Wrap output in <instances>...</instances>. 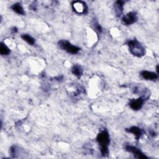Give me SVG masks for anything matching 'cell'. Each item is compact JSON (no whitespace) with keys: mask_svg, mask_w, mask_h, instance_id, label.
<instances>
[{"mask_svg":"<svg viewBox=\"0 0 159 159\" xmlns=\"http://www.w3.org/2000/svg\"><path fill=\"white\" fill-rule=\"evenodd\" d=\"M97 142L101 146V152L102 156L106 157L108 155V145L110 142L109 135L107 131L103 130L100 132L96 138Z\"/></svg>","mask_w":159,"mask_h":159,"instance_id":"6da1fadb","label":"cell"},{"mask_svg":"<svg viewBox=\"0 0 159 159\" xmlns=\"http://www.w3.org/2000/svg\"><path fill=\"white\" fill-rule=\"evenodd\" d=\"M127 45L130 53L137 57H142L145 54V48L136 40L128 41Z\"/></svg>","mask_w":159,"mask_h":159,"instance_id":"7a4b0ae2","label":"cell"},{"mask_svg":"<svg viewBox=\"0 0 159 159\" xmlns=\"http://www.w3.org/2000/svg\"><path fill=\"white\" fill-rule=\"evenodd\" d=\"M58 45L60 46V47L65 50L66 52H68L69 53H71V54H76L77 53L80 48L75 45H73L71 43H70L68 41L65 40H61L60 41H59L58 42Z\"/></svg>","mask_w":159,"mask_h":159,"instance_id":"3957f363","label":"cell"},{"mask_svg":"<svg viewBox=\"0 0 159 159\" xmlns=\"http://www.w3.org/2000/svg\"><path fill=\"white\" fill-rule=\"evenodd\" d=\"M72 9L78 14H85L88 12V7L86 4L82 1H75L71 3Z\"/></svg>","mask_w":159,"mask_h":159,"instance_id":"277c9868","label":"cell"},{"mask_svg":"<svg viewBox=\"0 0 159 159\" xmlns=\"http://www.w3.org/2000/svg\"><path fill=\"white\" fill-rule=\"evenodd\" d=\"M137 20V16L135 12H130L125 14L122 19V22L124 24L129 25L135 23Z\"/></svg>","mask_w":159,"mask_h":159,"instance_id":"5b68a950","label":"cell"},{"mask_svg":"<svg viewBox=\"0 0 159 159\" xmlns=\"http://www.w3.org/2000/svg\"><path fill=\"white\" fill-rule=\"evenodd\" d=\"M125 149L127 151L132 153L134 154V155L135 156V157L137 158H142V159H147L148 157L143 154V153L139 150V148H136L134 146H131V145H127L125 147Z\"/></svg>","mask_w":159,"mask_h":159,"instance_id":"8992f818","label":"cell"},{"mask_svg":"<svg viewBox=\"0 0 159 159\" xmlns=\"http://www.w3.org/2000/svg\"><path fill=\"white\" fill-rule=\"evenodd\" d=\"M143 99L139 98L136 99H132L129 102L130 107L134 111H138L143 106Z\"/></svg>","mask_w":159,"mask_h":159,"instance_id":"52a82bcc","label":"cell"},{"mask_svg":"<svg viewBox=\"0 0 159 159\" xmlns=\"http://www.w3.org/2000/svg\"><path fill=\"white\" fill-rule=\"evenodd\" d=\"M141 76L145 80H154L158 78V75L157 73H155L154 72L143 70L140 73Z\"/></svg>","mask_w":159,"mask_h":159,"instance_id":"ba28073f","label":"cell"},{"mask_svg":"<svg viewBox=\"0 0 159 159\" xmlns=\"http://www.w3.org/2000/svg\"><path fill=\"white\" fill-rule=\"evenodd\" d=\"M124 2L123 1H117L114 4V10L115 13L117 16H120L123 11Z\"/></svg>","mask_w":159,"mask_h":159,"instance_id":"9c48e42d","label":"cell"},{"mask_svg":"<svg viewBox=\"0 0 159 159\" xmlns=\"http://www.w3.org/2000/svg\"><path fill=\"white\" fill-rule=\"evenodd\" d=\"M126 130L128 131L129 132L135 135L136 140H139L140 138L141 135H142V130L136 126H132L129 129H126Z\"/></svg>","mask_w":159,"mask_h":159,"instance_id":"30bf717a","label":"cell"},{"mask_svg":"<svg viewBox=\"0 0 159 159\" xmlns=\"http://www.w3.org/2000/svg\"><path fill=\"white\" fill-rule=\"evenodd\" d=\"M71 71L73 75H75L76 76L80 78L83 75V69L80 65H75L71 68Z\"/></svg>","mask_w":159,"mask_h":159,"instance_id":"8fae6325","label":"cell"},{"mask_svg":"<svg viewBox=\"0 0 159 159\" xmlns=\"http://www.w3.org/2000/svg\"><path fill=\"white\" fill-rule=\"evenodd\" d=\"M11 8L15 12H16L18 14H20V15H24L25 14V12L24 11V9L21 6L20 4H19V3L14 4L11 6Z\"/></svg>","mask_w":159,"mask_h":159,"instance_id":"7c38bea8","label":"cell"},{"mask_svg":"<svg viewBox=\"0 0 159 159\" xmlns=\"http://www.w3.org/2000/svg\"><path fill=\"white\" fill-rule=\"evenodd\" d=\"M21 38L30 45H33L35 43L34 39L33 37H32L30 35H29L28 34L22 35Z\"/></svg>","mask_w":159,"mask_h":159,"instance_id":"4fadbf2b","label":"cell"},{"mask_svg":"<svg viewBox=\"0 0 159 159\" xmlns=\"http://www.w3.org/2000/svg\"><path fill=\"white\" fill-rule=\"evenodd\" d=\"M10 49L3 43H1L0 53L2 55H7L10 53Z\"/></svg>","mask_w":159,"mask_h":159,"instance_id":"5bb4252c","label":"cell"},{"mask_svg":"<svg viewBox=\"0 0 159 159\" xmlns=\"http://www.w3.org/2000/svg\"><path fill=\"white\" fill-rule=\"evenodd\" d=\"M12 31H13V32H17V29H16V27H14V28H13V30H12Z\"/></svg>","mask_w":159,"mask_h":159,"instance_id":"9a60e30c","label":"cell"},{"mask_svg":"<svg viewBox=\"0 0 159 159\" xmlns=\"http://www.w3.org/2000/svg\"><path fill=\"white\" fill-rule=\"evenodd\" d=\"M157 74L158 73V65H157Z\"/></svg>","mask_w":159,"mask_h":159,"instance_id":"2e32d148","label":"cell"}]
</instances>
